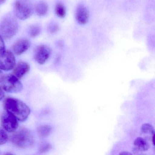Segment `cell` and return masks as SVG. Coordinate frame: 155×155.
Listing matches in <instances>:
<instances>
[{
  "instance_id": "obj_7",
  "label": "cell",
  "mask_w": 155,
  "mask_h": 155,
  "mask_svg": "<svg viewBox=\"0 0 155 155\" xmlns=\"http://www.w3.org/2000/svg\"><path fill=\"white\" fill-rule=\"evenodd\" d=\"M18 120L14 116L7 111L2 113L1 117L2 127L9 132H14L17 130L18 126Z\"/></svg>"
},
{
  "instance_id": "obj_8",
  "label": "cell",
  "mask_w": 155,
  "mask_h": 155,
  "mask_svg": "<svg viewBox=\"0 0 155 155\" xmlns=\"http://www.w3.org/2000/svg\"><path fill=\"white\" fill-rule=\"evenodd\" d=\"M51 49L46 45L38 46L34 51V58L39 64L43 65L48 61L51 54Z\"/></svg>"
},
{
  "instance_id": "obj_18",
  "label": "cell",
  "mask_w": 155,
  "mask_h": 155,
  "mask_svg": "<svg viewBox=\"0 0 155 155\" xmlns=\"http://www.w3.org/2000/svg\"><path fill=\"white\" fill-rule=\"evenodd\" d=\"M52 148V146L48 142H42L40 145L39 150L41 153H45L49 151Z\"/></svg>"
},
{
  "instance_id": "obj_14",
  "label": "cell",
  "mask_w": 155,
  "mask_h": 155,
  "mask_svg": "<svg viewBox=\"0 0 155 155\" xmlns=\"http://www.w3.org/2000/svg\"><path fill=\"white\" fill-rule=\"evenodd\" d=\"M37 131L40 137L46 138L51 135L52 131V128L49 125H42L38 128Z\"/></svg>"
},
{
  "instance_id": "obj_23",
  "label": "cell",
  "mask_w": 155,
  "mask_h": 155,
  "mask_svg": "<svg viewBox=\"0 0 155 155\" xmlns=\"http://www.w3.org/2000/svg\"><path fill=\"white\" fill-rule=\"evenodd\" d=\"M120 155H131V153H130V152H128V151H123V152H121V153H120Z\"/></svg>"
},
{
  "instance_id": "obj_24",
  "label": "cell",
  "mask_w": 155,
  "mask_h": 155,
  "mask_svg": "<svg viewBox=\"0 0 155 155\" xmlns=\"http://www.w3.org/2000/svg\"><path fill=\"white\" fill-rule=\"evenodd\" d=\"M6 1V0H0V5L3 4Z\"/></svg>"
},
{
  "instance_id": "obj_10",
  "label": "cell",
  "mask_w": 155,
  "mask_h": 155,
  "mask_svg": "<svg viewBox=\"0 0 155 155\" xmlns=\"http://www.w3.org/2000/svg\"><path fill=\"white\" fill-rule=\"evenodd\" d=\"M29 41L26 39H21L17 41L12 47L13 52L15 55L19 56L27 51L29 48Z\"/></svg>"
},
{
  "instance_id": "obj_11",
  "label": "cell",
  "mask_w": 155,
  "mask_h": 155,
  "mask_svg": "<svg viewBox=\"0 0 155 155\" xmlns=\"http://www.w3.org/2000/svg\"><path fill=\"white\" fill-rule=\"evenodd\" d=\"M134 145L132 151L135 154L139 152L147 151L150 148V145L148 140L142 137L136 138L134 141Z\"/></svg>"
},
{
  "instance_id": "obj_12",
  "label": "cell",
  "mask_w": 155,
  "mask_h": 155,
  "mask_svg": "<svg viewBox=\"0 0 155 155\" xmlns=\"http://www.w3.org/2000/svg\"><path fill=\"white\" fill-rule=\"evenodd\" d=\"M30 69V67L28 63L21 61L15 65L13 70V75L18 78H21L26 75Z\"/></svg>"
},
{
  "instance_id": "obj_15",
  "label": "cell",
  "mask_w": 155,
  "mask_h": 155,
  "mask_svg": "<svg viewBox=\"0 0 155 155\" xmlns=\"http://www.w3.org/2000/svg\"><path fill=\"white\" fill-rule=\"evenodd\" d=\"M141 130L142 133L144 134H148L150 137H154V129L153 126L148 123H145L141 126Z\"/></svg>"
},
{
  "instance_id": "obj_16",
  "label": "cell",
  "mask_w": 155,
  "mask_h": 155,
  "mask_svg": "<svg viewBox=\"0 0 155 155\" xmlns=\"http://www.w3.org/2000/svg\"><path fill=\"white\" fill-rule=\"evenodd\" d=\"M55 12L56 15L59 18H65L66 15V9L65 6L62 3H58L55 7Z\"/></svg>"
},
{
  "instance_id": "obj_6",
  "label": "cell",
  "mask_w": 155,
  "mask_h": 155,
  "mask_svg": "<svg viewBox=\"0 0 155 155\" xmlns=\"http://www.w3.org/2000/svg\"><path fill=\"white\" fill-rule=\"evenodd\" d=\"M16 65V59L14 54L9 51L5 50L0 53V69L11 70Z\"/></svg>"
},
{
  "instance_id": "obj_5",
  "label": "cell",
  "mask_w": 155,
  "mask_h": 155,
  "mask_svg": "<svg viewBox=\"0 0 155 155\" xmlns=\"http://www.w3.org/2000/svg\"><path fill=\"white\" fill-rule=\"evenodd\" d=\"M33 10L32 4L28 0H18L14 4L15 15L21 20L29 18L33 14Z\"/></svg>"
},
{
  "instance_id": "obj_4",
  "label": "cell",
  "mask_w": 155,
  "mask_h": 155,
  "mask_svg": "<svg viewBox=\"0 0 155 155\" xmlns=\"http://www.w3.org/2000/svg\"><path fill=\"white\" fill-rule=\"evenodd\" d=\"M0 87L10 93H17L22 89V85L18 78L14 75H2L0 78Z\"/></svg>"
},
{
  "instance_id": "obj_1",
  "label": "cell",
  "mask_w": 155,
  "mask_h": 155,
  "mask_svg": "<svg viewBox=\"0 0 155 155\" xmlns=\"http://www.w3.org/2000/svg\"><path fill=\"white\" fill-rule=\"evenodd\" d=\"M6 111L13 115L18 120L24 121L30 114L29 107L23 101L13 98H8L4 101Z\"/></svg>"
},
{
  "instance_id": "obj_25",
  "label": "cell",
  "mask_w": 155,
  "mask_h": 155,
  "mask_svg": "<svg viewBox=\"0 0 155 155\" xmlns=\"http://www.w3.org/2000/svg\"><path fill=\"white\" fill-rule=\"evenodd\" d=\"M3 74H2V71L1 69H0V78L2 77Z\"/></svg>"
},
{
  "instance_id": "obj_21",
  "label": "cell",
  "mask_w": 155,
  "mask_h": 155,
  "mask_svg": "<svg viewBox=\"0 0 155 155\" xmlns=\"http://www.w3.org/2000/svg\"><path fill=\"white\" fill-rule=\"evenodd\" d=\"M5 50V43L3 41V38L0 35V53Z\"/></svg>"
},
{
  "instance_id": "obj_19",
  "label": "cell",
  "mask_w": 155,
  "mask_h": 155,
  "mask_svg": "<svg viewBox=\"0 0 155 155\" xmlns=\"http://www.w3.org/2000/svg\"><path fill=\"white\" fill-rule=\"evenodd\" d=\"M8 137L6 130L0 128V146L4 145L8 141Z\"/></svg>"
},
{
  "instance_id": "obj_9",
  "label": "cell",
  "mask_w": 155,
  "mask_h": 155,
  "mask_svg": "<svg viewBox=\"0 0 155 155\" xmlns=\"http://www.w3.org/2000/svg\"><path fill=\"white\" fill-rule=\"evenodd\" d=\"M89 13L87 8L83 5L78 6L76 12V19L80 25H85L88 22Z\"/></svg>"
},
{
  "instance_id": "obj_22",
  "label": "cell",
  "mask_w": 155,
  "mask_h": 155,
  "mask_svg": "<svg viewBox=\"0 0 155 155\" xmlns=\"http://www.w3.org/2000/svg\"><path fill=\"white\" fill-rule=\"evenodd\" d=\"M4 96H5V94H4L3 89L1 87H0V101L3 99Z\"/></svg>"
},
{
  "instance_id": "obj_17",
  "label": "cell",
  "mask_w": 155,
  "mask_h": 155,
  "mask_svg": "<svg viewBox=\"0 0 155 155\" xmlns=\"http://www.w3.org/2000/svg\"><path fill=\"white\" fill-rule=\"evenodd\" d=\"M41 32V28L38 26H32L29 30V34L31 38H35L39 35Z\"/></svg>"
},
{
  "instance_id": "obj_20",
  "label": "cell",
  "mask_w": 155,
  "mask_h": 155,
  "mask_svg": "<svg viewBox=\"0 0 155 155\" xmlns=\"http://www.w3.org/2000/svg\"><path fill=\"white\" fill-rule=\"evenodd\" d=\"M48 30L51 33H55L58 31V26L55 23H51L49 25Z\"/></svg>"
},
{
  "instance_id": "obj_2",
  "label": "cell",
  "mask_w": 155,
  "mask_h": 155,
  "mask_svg": "<svg viewBox=\"0 0 155 155\" xmlns=\"http://www.w3.org/2000/svg\"><path fill=\"white\" fill-rule=\"evenodd\" d=\"M18 30V21L12 16H7L0 23V35L5 39L9 40L13 38Z\"/></svg>"
},
{
  "instance_id": "obj_3",
  "label": "cell",
  "mask_w": 155,
  "mask_h": 155,
  "mask_svg": "<svg viewBox=\"0 0 155 155\" xmlns=\"http://www.w3.org/2000/svg\"><path fill=\"white\" fill-rule=\"evenodd\" d=\"M12 144L19 148L29 147L34 145V137L29 131L21 129L15 132L11 138Z\"/></svg>"
},
{
  "instance_id": "obj_13",
  "label": "cell",
  "mask_w": 155,
  "mask_h": 155,
  "mask_svg": "<svg viewBox=\"0 0 155 155\" xmlns=\"http://www.w3.org/2000/svg\"><path fill=\"white\" fill-rule=\"evenodd\" d=\"M35 11L38 16L40 17L45 16L48 10V6L46 2H39L35 6Z\"/></svg>"
}]
</instances>
